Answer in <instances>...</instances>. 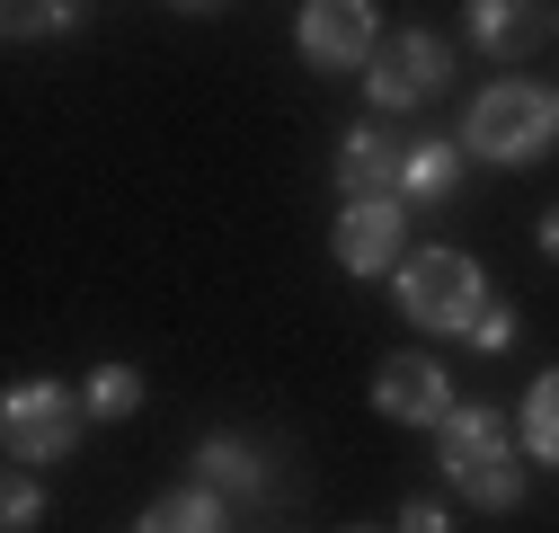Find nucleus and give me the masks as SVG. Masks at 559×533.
<instances>
[{
  "mask_svg": "<svg viewBox=\"0 0 559 533\" xmlns=\"http://www.w3.org/2000/svg\"><path fill=\"white\" fill-rule=\"evenodd\" d=\"M471 339H479V347H507V339H515V320H507V311H498V303H488V320H479V329H471Z\"/></svg>",
  "mask_w": 559,
  "mask_h": 533,
  "instance_id": "obj_19",
  "label": "nucleus"
},
{
  "mask_svg": "<svg viewBox=\"0 0 559 533\" xmlns=\"http://www.w3.org/2000/svg\"><path fill=\"white\" fill-rule=\"evenodd\" d=\"M471 36L488 45V54H533V45H550V10H524V0H479L471 10Z\"/></svg>",
  "mask_w": 559,
  "mask_h": 533,
  "instance_id": "obj_11",
  "label": "nucleus"
},
{
  "mask_svg": "<svg viewBox=\"0 0 559 533\" xmlns=\"http://www.w3.org/2000/svg\"><path fill=\"white\" fill-rule=\"evenodd\" d=\"M373 410L400 418V427H444L462 400H453V374H444L436 356H391V365L373 374Z\"/></svg>",
  "mask_w": 559,
  "mask_h": 533,
  "instance_id": "obj_7",
  "label": "nucleus"
},
{
  "mask_svg": "<svg viewBox=\"0 0 559 533\" xmlns=\"http://www.w3.org/2000/svg\"><path fill=\"white\" fill-rule=\"evenodd\" d=\"M453 178H462V152H453V143H417V161H408V205H444Z\"/></svg>",
  "mask_w": 559,
  "mask_h": 533,
  "instance_id": "obj_14",
  "label": "nucleus"
},
{
  "mask_svg": "<svg viewBox=\"0 0 559 533\" xmlns=\"http://www.w3.org/2000/svg\"><path fill=\"white\" fill-rule=\"evenodd\" d=\"M515 436H524V453H533V462H550V472H559V374H542V382L524 391Z\"/></svg>",
  "mask_w": 559,
  "mask_h": 533,
  "instance_id": "obj_13",
  "label": "nucleus"
},
{
  "mask_svg": "<svg viewBox=\"0 0 559 533\" xmlns=\"http://www.w3.org/2000/svg\"><path fill=\"white\" fill-rule=\"evenodd\" d=\"M533 232H542V258H550V266H559V205H550V214H542V223H533Z\"/></svg>",
  "mask_w": 559,
  "mask_h": 533,
  "instance_id": "obj_20",
  "label": "nucleus"
},
{
  "mask_svg": "<svg viewBox=\"0 0 559 533\" xmlns=\"http://www.w3.org/2000/svg\"><path fill=\"white\" fill-rule=\"evenodd\" d=\"M81 410L90 418H133V410H143V374H133V365H98L90 391H81Z\"/></svg>",
  "mask_w": 559,
  "mask_h": 533,
  "instance_id": "obj_15",
  "label": "nucleus"
},
{
  "mask_svg": "<svg viewBox=\"0 0 559 533\" xmlns=\"http://www.w3.org/2000/svg\"><path fill=\"white\" fill-rule=\"evenodd\" d=\"M408 143L391 125H356L337 143V187H346V205H408Z\"/></svg>",
  "mask_w": 559,
  "mask_h": 533,
  "instance_id": "obj_6",
  "label": "nucleus"
},
{
  "mask_svg": "<svg viewBox=\"0 0 559 533\" xmlns=\"http://www.w3.org/2000/svg\"><path fill=\"white\" fill-rule=\"evenodd\" d=\"M436 462H444V481L471 498V507H515L524 498V436L488 410V400H462V410L436 427Z\"/></svg>",
  "mask_w": 559,
  "mask_h": 533,
  "instance_id": "obj_1",
  "label": "nucleus"
},
{
  "mask_svg": "<svg viewBox=\"0 0 559 533\" xmlns=\"http://www.w3.org/2000/svg\"><path fill=\"white\" fill-rule=\"evenodd\" d=\"M400 311L417 329H453V339H471V329L488 320V276H479V258L462 249H417L400 266Z\"/></svg>",
  "mask_w": 559,
  "mask_h": 533,
  "instance_id": "obj_3",
  "label": "nucleus"
},
{
  "mask_svg": "<svg viewBox=\"0 0 559 533\" xmlns=\"http://www.w3.org/2000/svg\"><path fill=\"white\" fill-rule=\"evenodd\" d=\"M81 418H90V410H81L62 382H19L10 400H0V445H10L19 472H36V462H62V453H72Z\"/></svg>",
  "mask_w": 559,
  "mask_h": 533,
  "instance_id": "obj_4",
  "label": "nucleus"
},
{
  "mask_svg": "<svg viewBox=\"0 0 559 533\" xmlns=\"http://www.w3.org/2000/svg\"><path fill=\"white\" fill-rule=\"evenodd\" d=\"M81 10H10V36H45V27H72Z\"/></svg>",
  "mask_w": 559,
  "mask_h": 533,
  "instance_id": "obj_17",
  "label": "nucleus"
},
{
  "mask_svg": "<svg viewBox=\"0 0 559 533\" xmlns=\"http://www.w3.org/2000/svg\"><path fill=\"white\" fill-rule=\"evenodd\" d=\"M550 36H559V10H550Z\"/></svg>",
  "mask_w": 559,
  "mask_h": 533,
  "instance_id": "obj_21",
  "label": "nucleus"
},
{
  "mask_svg": "<svg viewBox=\"0 0 559 533\" xmlns=\"http://www.w3.org/2000/svg\"><path fill=\"white\" fill-rule=\"evenodd\" d=\"M337 266L346 276H400L408 266V205H346L337 214Z\"/></svg>",
  "mask_w": 559,
  "mask_h": 533,
  "instance_id": "obj_8",
  "label": "nucleus"
},
{
  "mask_svg": "<svg viewBox=\"0 0 559 533\" xmlns=\"http://www.w3.org/2000/svg\"><path fill=\"white\" fill-rule=\"evenodd\" d=\"M45 516V498H36V481L19 472V462H10V489H0V524H10V533H27Z\"/></svg>",
  "mask_w": 559,
  "mask_h": 533,
  "instance_id": "obj_16",
  "label": "nucleus"
},
{
  "mask_svg": "<svg viewBox=\"0 0 559 533\" xmlns=\"http://www.w3.org/2000/svg\"><path fill=\"white\" fill-rule=\"evenodd\" d=\"M400 533H444V507H427V498H408V507H400Z\"/></svg>",
  "mask_w": 559,
  "mask_h": 533,
  "instance_id": "obj_18",
  "label": "nucleus"
},
{
  "mask_svg": "<svg viewBox=\"0 0 559 533\" xmlns=\"http://www.w3.org/2000/svg\"><path fill=\"white\" fill-rule=\"evenodd\" d=\"M195 489H214L223 507H249V498H266V462L240 436H204L195 445Z\"/></svg>",
  "mask_w": 559,
  "mask_h": 533,
  "instance_id": "obj_10",
  "label": "nucleus"
},
{
  "mask_svg": "<svg viewBox=\"0 0 559 533\" xmlns=\"http://www.w3.org/2000/svg\"><path fill=\"white\" fill-rule=\"evenodd\" d=\"M133 533H231V507H223L214 489H195V481H187V489H169Z\"/></svg>",
  "mask_w": 559,
  "mask_h": 533,
  "instance_id": "obj_12",
  "label": "nucleus"
},
{
  "mask_svg": "<svg viewBox=\"0 0 559 533\" xmlns=\"http://www.w3.org/2000/svg\"><path fill=\"white\" fill-rule=\"evenodd\" d=\"M294 45H302V62L311 72H373V54H382V36H373V0H311L302 10V27H294Z\"/></svg>",
  "mask_w": 559,
  "mask_h": 533,
  "instance_id": "obj_5",
  "label": "nucleus"
},
{
  "mask_svg": "<svg viewBox=\"0 0 559 533\" xmlns=\"http://www.w3.org/2000/svg\"><path fill=\"white\" fill-rule=\"evenodd\" d=\"M559 143V98L533 90V81H498V90H479L471 125H462V152H479L488 169H524Z\"/></svg>",
  "mask_w": 559,
  "mask_h": 533,
  "instance_id": "obj_2",
  "label": "nucleus"
},
{
  "mask_svg": "<svg viewBox=\"0 0 559 533\" xmlns=\"http://www.w3.org/2000/svg\"><path fill=\"white\" fill-rule=\"evenodd\" d=\"M444 72H453V54L436 45V36H391L382 54H373V107H427L436 90H444Z\"/></svg>",
  "mask_w": 559,
  "mask_h": 533,
  "instance_id": "obj_9",
  "label": "nucleus"
}]
</instances>
